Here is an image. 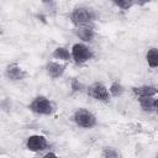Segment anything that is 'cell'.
I'll use <instances>...</instances> for the list:
<instances>
[{
    "instance_id": "obj_1",
    "label": "cell",
    "mask_w": 158,
    "mask_h": 158,
    "mask_svg": "<svg viewBox=\"0 0 158 158\" xmlns=\"http://www.w3.org/2000/svg\"><path fill=\"white\" fill-rule=\"evenodd\" d=\"M69 19H70L72 23L77 27L89 26V23L94 20V14L91 12V10H89L86 7H83V6H79V7L73 9V11L70 12Z\"/></svg>"
},
{
    "instance_id": "obj_2",
    "label": "cell",
    "mask_w": 158,
    "mask_h": 158,
    "mask_svg": "<svg viewBox=\"0 0 158 158\" xmlns=\"http://www.w3.org/2000/svg\"><path fill=\"white\" fill-rule=\"evenodd\" d=\"M28 109L40 115H52L56 110L53 102L46 96H36L28 105Z\"/></svg>"
},
{
    "instance_id": "obj_3",
    "label": "cell",
    "mask_w": 158,
    "mask_h": 158,
    "mask_svg": "<svg viewBox=\"0 0 158 158\" xmlns=\"http://www.w3.org/2000/svg\"><path fill=\"white\" fill-rule=\"evenodd\" d=\"M73 120L79 127H83V128H93L98 123L95 115L85 109H78L74 112Z\"/></svg>"
},
{
    "instance_id": "obj_4",
    "label": "cell",
    "mask_w": 158,
    "mask_h": 158,
    "mask_svg": "<svg viewBox=\"0 0 158 158\" xmlns=\"http://www.w3.org/2000/svg\"><path fill=\"white\" fill-rule=\"evenodd\" d=\"M93 58V52L83 43H75L72 47V59L77 64H83Z\"/></svg>"
},
{
    "instance_id": "obj_5",
    "label": "cell",
    "mask_w": 158,
    "mask_h": 158,
    "mask_svg": "<svg viewBox=\"0 0 158 158\" xmlns=\"http://www.w3.org/2000/svg\"><path fill=\"white\" fill-rule=\"evenodd\" d=\"M88 95L94 98L98 101H109L110 100V91L107 90V88L102 84V83H93L91 85H89L88 88Z\"/></svg>"
},
{
    "instance_id": "obj_6",
    "label": "cell",
    "mask_w": 158,
    "mask_h": 158,
    "mask_svg": "<svg viewBox=\"0 0 158 158\" xmlns=\"http://www.w3.org/2000/svg\"><path fill=\"white\" fill-rule=\"evenodd\" d=\"M26 147L31 152H41L48 148V141L42 135H32L26 141Z\"/></svg>"
},
{
    "instance_id": "obj_7",
    "label": "cell",
    "mask_w": 158,
    "mask_h": 158,
    "mask_svg": "<svg viewBox=\"0 0 158 158\" xmlns=\"http://www.w3.org/2000/svg\"><path fill=\"white\" fill-rule=\"evenodd\" d=\"M5 74H6V77H7L10 80H12V81L22 80V79H25L26 75H27V73H26L17 63H11V64H9V65L6 67V69H5Z\"/></svg>"
},
{
    "instance_id": "obj_8",
    "label": "cell",
    "mask_w": 158,
    "mask_h": 158,
    "mask_svg": "<svg viewBox=\"0 0 158 158\" xmlns=\"http://www.w3.org/2000/svg\"><path fill=\"white\" fill-rule=\"evenodd\" d=\"M46 70H47V74L52 79H57V78H59L64 74L65 65H63L58 62H48L47 65H46Z\"/></svg>"
},
{
    "instance_id": "obj_9",
    "label": "cell",
    "mask_w": 158,
    "mask_h": 158,
    "mask_svg": "<svg viewBox=\"0 0 158 158\" xmlns=\"http://www.w3.org/2000/svg\"><path fill=\"white\" fill-rule=\"evenodd\" d=\"M132 93L137 98H144V96H154L158 94V89L152 85H142V86H135L132 88Z\"/></svg>"
},
{
    "instance_id": "obj_10",
    "label": "cell",
    "mask_w": 158,
    "mask_h": 158,
    "mask_svg": "<svg viewBox=\"0 0 158 158\" xmlns=\"http://www.w3.org/2000/svg\"><path fill=\"white\" fill-rule=\"evenodd\" d=\"M75 35H77V37H79L84 42H91L95 37V32H94L93 27H90V26H79V27H77Z\"/></svg>"
},
{
    "instance_id": "obj_11",
    "label": "cell",
    "mask_w": 158,
    "mask_h": 158,
    "mask_svg": "<svg viewBox=\"0 0 158 158\" xmlns=\"http://www.w3.org/2000/svg\"><path fill=\"white\" fill-rule=\"evenodd\" d=\"M52 57L54 59H59V60H64L68 62L72 59V52L68 51V48L65 47H57L54 48V51L52 52Z\"/></svg>"
},
{
    "instance_id": "obj_12",
    "label": "cell",
    "mask_w": 158,
    "mask_h": 158,
    "mask_svg": "<svg viewBox=\"0 0 158 158\" xmlns=\"http://www.w3.org/2000/svg\"><path fill=\"white\" fill-rule=\"evenodd\" d=\"M139 106L142 107L143 111L151 112L156 109V99L154 96H144V98H138Z\"/></svg>"
},
{
    "instance_id": "obj_13",
    "label": "cell",
    "mask_w": 158,
    "mask_h": 158,
    "mask_svg": "<svg viewBox=\"0 0 158 158\" xmlns=\"http://www.w3.org/2000/svg\"><path fill=\"white\" fill-rule=\"evenodd\" d=\"M146 60L149 68H158V48H149L146 53Z\"/></svg>"
},
{
    "instance_id": "obj_14",
    "label": "cell",
    "mask_w": 158,
    "mask_h": 158,
    "mask_svg": "<svg viewBox=\"0 0 158 158\" xmlns=\"http://www.w3.org/2000/svg\"><path fill=\"white\" fill-rule=\"evenodd\" d=\"M123 86L118 83V81H114L111 85H110V88H109V91H110V95L111 96H120L122 93H123Z\"/></svg>"
},
{
    "instance_id": "obj_15",
    "label": "cell",
    "mask_w": 158,
    "mask_h": 158,
    "mask_svg": "<svg viewBox=\"0 0 158 158\" xmlns=\"http://www.w3.org/2000/svg\"><path fill=\"white\" fill-rule=\"evenodd\" d=\"M114 5H116L117 7L122 9V10H128L133 6V0H111Z\"/></svg>"
},
{
    "instance_id": "obj_16",
    "label": "cell",
    "mask_w": 158,
    "mask_h": 158,
    "mask_svg": "<svg viewBox=\"0 0 158 158\" xmlns=\"http://www.w3.org/2000/svg\"><path fill=\"white\" fill-rule=\"evenodd\" d=\"M70 88H72V91L73 93H75V91H80L81 90V84L79 83V80L78 79H72V81H70Z\"/></svg>"
},
{
    "instance_id": "obj_17",
    "label": "cell",
    "mask_w": 158,
    "mask_h": 158,
    "mask_svg": "<svg viewBox=\"0 0 158 158\" xmlns=\"http://www.w3.org/2000/svg\"><path fill=\"white\" fill-rule=\"evenodd\" d=\"M117 152H115L112 148H105V151L102 152V157H117Z\"/></svg>"
},
{
    "instance_id": "obj_18",
    "label": "cell",
    "mask_w": 158,
    "mask_h": 158,
    "mask_svg": "<svg viewBox=\"0 0 158 158\" xmlns=\"http://www.w3.org/2000/svg\"><path fill=\"white\" fill-rule=\"evenodd\" d=\"M133 2H136L138 6H143V5L148 4V2H149V0H133Z\"/></svg>"
},
{
    "instance_id": "obj_19",
    "label": "cell",
    "mask_w": 158,
    "mask_h": 158,
    "mask_svg": "<svg viewBox=\"0 0 158 158\" xmlns=\"http://www.w3.org/2000/svg\"><path fill=\"white\" fill-rule=\"evenodd\" d=\"M41 1L47 6H54V0H41Z\"/></svg>"
},
{
    "instance_id": "obj_20",
    "label": "cell",
    "mask_w": 158,
    "mask_h": 158,
    "mask_svg": "<svg viewBox=\"0 0 158 158\" xmlns=\"http://www.w3.org/2000/svg\"><path fill=\"white\" fill-rule=\"evenodd\" d=\"M44 157H57V154L56 153H52V152H48V153L44 154Z\"/></svg>"
},
{
    "instance_id": "obj_21",
    "label": "cell",
    "mask_w": 158,
    "mask_h": 158,
    "mask_svg": "<svg viewBox=\"0 0 158 158\" xmlns=\"http://www.w3.org/2000/svg\"><path fill=\"white\" fill-rule=\"evenodd\" d=\"M156 110H157V114H158V99H156Z\"/></svg>"
},
{
    "instance_id": "obj_22",
    "label": "cell",
    "mask_w": 158,
    "mask_h": 158,
    "mask_svg": "<svg viewBox=\"0 0 158 158\" xmlns=\"http://www.w3.org/2000/svg\"><path fill=\"white\" fill-rule=\"evenodd\" d=\"M157 156H158V154H157Z\"/></svg>"
}]
</instances>
